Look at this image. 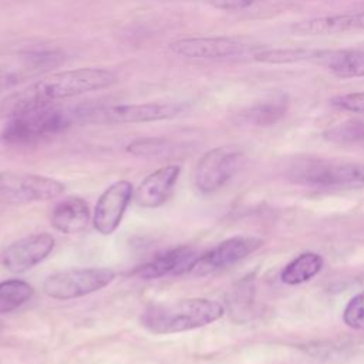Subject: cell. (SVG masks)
I'll list each match as a JSON object with an SVG mask.
<instances>
[{
    "label": "cell",
    "mask_w": 364,
    "mask_h": 364,
    "mask_svg": "<svg viewBox=\"0 0 364 364\" xmlns=\"http://www.w3.org/2000/svg\"><path fill=\"white\" fill-rule=\"evenodd\" d=\"M117 82V74L107 68H75L48 74L26 90L16 91L0 101V117H14L23 112L51 105L58 100L98 91Z\"/></svg>",
    "instance_id": "6da1fadb"
},
{
    "label": "cell",
    "mask_w": 364,
    "mask_h": 364,
    "mask_svg": "<svg viewBox=\"0 0 364 364\" xmlns=\"http://www.w3.org/2000/svg\"><path fill=\"white\" fill-rule=\"evenodd\" d=\"M223 313L219 301L193 297L151 304L142 311L139 321L152 334H173L208 326Z\"/></svg>",
    "instance_id": "7a4b0ae2"
},
{
    "label": "cell",
    "mask_w": 364,
    "mask_h": 364,
    "mask_svg": "<svg viewBox=\"0 0 364 364\" xmlns=\"http://www.w3.org/2000/svg\"><path fill=\"white\" fill-rule=\"evenodd\" d=\"M73 119V111L67 112L51 104L9 118L0 136L7 145L28 146L61 134Z\"/></svg>",
    "instance_id": "3957f363"
},
{
    "label": "cell",
    "mask_w": 364,
    "mask_h": 364,
    "mask_svg": "<svg viewBox=\"0 0 364 364\" xmlns=\"http://www.w3.org/2000/svg\"><path fill=\"white\" fill-rule=\"evenodd\" d=\"M182 102L145 104H87L73 109L74 118L88 124H138L171 119L182 114Z\"/></svg>",
    "instance_id": "277c9868"
},
{
    "label": "cell",
    "mask_w": 364,
    "mask_h": 364,
    "mask_svg": "<svg viewBox=\"0 0 364 364\" xmlns=\"http://www.w3.org/2000/svg\"><path fill=\"white\" fill-rule=\"evenodd\" d=\"M264 47L246 38L228 36L188 37L169 44L175 55L191 61H256Z\"/></svg>",
    "instance_id": "5b68a950"
},
{
    "label": "cell",
    "mask_w": 364,
    "mask_h": 364,
    "mask_svg": "<svg viewBox=\"0 0 364 364\" xmlns=\"http://www.w3.org/2000/svg\"><path fill=\"white\" fill-rule=\"evenodd\" d=\"M115 276L108 267H71L47 276L41 290L51 299L71 300L104 289Z\"/></svg>",
    "instance_id": "8992f818"
},
{
    "label": "cell",
    "mask_w": 364,
    "mask_h": 364,
    "mask_svg": "<svg viewBox=\"0 0 364 364\" xmlns=\"http://www.w3.org/2000/svg\"><path fill=\"white\" fill-rule=\"evenodd\" d=\"M64 192V185L48 176L0 172V202L10 205H26L50 200Z\"/></svg>",
    "instance_id": "52a82bcc"
},
{
    "label": "cell",
    "mask_w": 364,
    "mask_h": 364,
    "mask_svg": "<svg viewBox=\"0 0 364 364\" xmlns=\"http://www.w3.org/2000/svg\"><path fill=\"white\" fill-rule=\"evenodd\" d=\"M245 152L235 145H223L208 151L195 168V185L203 193L220 189L245 164Z\"/></svg>",
    "instance_id": "ba28073f"
},
{
    "label": "cell",
    "mask_w": 364,
    "mask_h": 364,
    "mask_svg": "<svg viewBox=\"0 0 364 364\" xmlns=\"http://www.w3.org/2000/svg\"><path fill=\"white\" fill-rule=\"evenodd\" d=\"M262 240L253 236L229 237L210 250L202 253L193 264L191 273L195 276H206L218 270L230 267L243 260L262 246Z\"/></svg>",
    "instance_id": "9c48e42d"
},
{
    "label": "cell",
    "mask_w": 364,
    "mask_h": 364,
    "mask_svg": "<svg viewBox=\"0 0 364 364\" xmlns=\"http://www.w3.org/2000/svg\"><path fill=\"white\" fill-rule=\"evenodd\" d=\"M134 186L128 181L111 183L97 200L92 223L101 235H111L119 226L122 216L132 199Z\"/></svg>",
    "instance_id": "30bf717a"
},
{
    "label": "cell",
    "mask_w": 364,
    "mask_h": 364,
    "mask_svg": "<svg viewBox=\"0 0 364 364\" xmlns=\"http://www.w3.org/2000/svg\"><path fill=\"white\" fill-rule=\"evenodd\" d=\"M54 237L41 232L11 243L3 253V266L11 273H24L43 262L54 249Z\"/></svg>",
    "instance_id": "8fae6325"
},
{
    "label": "cell",
    "mask_w": 364,
    "mask_h": 364,
    "mask_svg": "<svg viewBox=\"0 0 364 364\" xmlns=\"http://www.w3.org/2000/svg\"><path fill=\"white\" fill-rule=\"evenodd\" d=\"M199 256L200 253L192 246H176L156 255L149 262L136 267L132 272V276H136L144 280H152L166 276H179L183 273H191Z\"/></svg>",
    "instance_id": "7c38bea8"
},
{
    "label": "cell",
    "mask_w": 364,
    "mask_h": 364,
    "mask_svg": "<svg viewBox=\"0 0 364 364\" xmlns=\"http://www.w3.org/2000/svg\"><path fill=\"white\" fill-rule=\"evenodd\" d=\"M179 173V165H166L154 171L139 183L135 192V202L146 209L162 206L171 198Z\"/></svg>",
    "instance_id": "4fadbf2b"
},
{
    "label": "cell",
    "mask_w": 364,
    "mask_h": 364,
    "mask_svg": "<svg viewBox=\"0 0 364 364\" xmlns=\"http://www.w3.org/2000/svg\"><path fill=\"white\" fill-rule=\"evenodd\" d=\"M291 30L303 36H333L364 30V10L313 17L294 23Z\"/></svg>",
    "instance_id": "5bb4252c"
},
{
    "label": "cell",
    "mask_w": 364,
    "mask_h": 364,
    "mask_svg": "<svg viewBox=\"0 0 364 364\" xmlns=\"http://www.w3.org/2000/svg\"><path fill=\"white\" fill-rule=\"evenodd\" d=\"M313 63L321 65L330 74L338 78H363L364 47L316 50Z\"/></svg>",
    "instance_id": "9a60e30c"
},
{
    "label": "cell",
    "mask_w": 364,
    "mask_h": 364,
    "mask_svg": "<svg viewBox=\"0 0 364 364\" xmlns=\"http://www.w3.org/2000/svg\"><path fill=\"white\" fill-rule=\"evenodd\" d=\"M50 219L53 228L61 233H81L90 222L88 203L80 196H68L54 206Z\"/></svg>",
    "instance_id": "2e32d148"
},
{
    "label": "cell",
    "mask_w": 364,
    "mask_h": 364,
    "mask_svg": "<svg viewBox=\"0 0 364 364\" xmlns=\"http://www.w3.org/2000/svg\"><path fill=\"white\" fill-rule=\"evenodd\" d=\"M289 107V100L284 94H273L262 101L255 102L243 111V118L246 122L264 127L277 122L284 117Z\"/></svg>",
    "instance_id": "e0dca14e"
},
{
    "label": "cell",
    "mask_w": 364,
    "mask_h": 364,
    "mask_svg": "<svg viewBox=\"0 0 364 364\" xmlns=\"http://www.w3.org/2000/svg\"><path fill=\"white\" fill-rule=\"evenodd\" d=\"M323 267V257L314 252L299 255L283 269L280 279L283 283L294 286L314 277Z\"/></svg>",
    "instance_id": "ac0fdd59"
},
{
    "label": "cell",
    "mask_w": 364,
    "mask_h": 364,
    "mask_svg": "<svg viewBox=\"0 0 364 364\" xmlns=\"http://www.w3.org/2000/svg\"><path fill=\"white\" fill-rule=\"evenodd\" d=\"M127 151L134 155L148 156V158L175 156L178 155V152L182 151V144L165 136L142 138V139L132 141L127 146Z\"/></svg>",
    "instance_id": "d6986e66"
},
{
    "label": "cell",
    "mask_w": 364,
    "mask_h": 364,
    "mask_svg": "<svg viewBox=\"0 0 364 364\" xmlns=\"http://www.w3.org/2000/svg\"><path fill=\"white\" fill-rule=\"evenodd\" d=\"M33 286L24 280L10 279L0 282V314L21 307L33 297Z\"/></svg>",
    "instance_id": "ffe728a7"
},
{
    "label": "cell",
    "mask_w": 364,
    "mask_h": 364,
    "mask_svg": "<svg viewBox=\"0 0 364 364\" xmlns=\"http://www.w3.org/2000/svg\"><path fill=\"white\" fill-rule=\"evenodd\" d=\"M324 138L334 144H357L364 141V119L350 118L324 131Z\"/></svg>",
    "instance_id": "44dd1931"
},
{
    "label": "cell",
    "mask_w": 364,
    "mask_h": 364,
    "mask_svg": "<svg viewBox=\"0 0 364 364\" xmlns=\"http://www.w3.org/2000/svg\"><path fill=\"white\" fill-rule=\"evenodd\" d=\"M344 323L355 330H364V291L354 296L343 313Z\"/></svg>",
    "instance_id": "7402d4cb"
},
{
    "label": "cell",
    "mask_w": 364,
    "mask_h": 364,
    "mask_svg": "<svg viewBox=\"0 0 364 364\" xmlns=\"http://www.w3.org/2000/svg\"><path fill=\"white\" fill-rule=\"evenodd\" d=\"M331 105L341 111L364 115V91L337 95L331 100Z\"/></svg>",
    "instance_id": "603a6c76"
},
{
    "label": "cell",
    "mask_w": 364,
    "mask_h": 364,
    "mask_svg": "<svg viewBox=\"0 0 364 364\" xmlns=\"http://www.w3.org/2000/svg\"><path fill=\"white\" fill-rule=\"evenodd\" d=\"M205 3L225 11H242L263 0H203Z\"/></svg>",
    "instance_id": "cb8c5ba5"
},
{
    "label": "cell",
    "mask_w": 364,
    "mask_h": 364,
    "mask_svg": "<svg viewBox=\"0 0 364 364\" xmlns=\"http://www.w3.org/2000/svg\"><path fill=\"white\" fill-rule=\"evenodd\" d=\"M353 182L354 185H364V164H354Z\"/></svg>",
    "instance_id": "d4e9b609"
}]
</instances>
